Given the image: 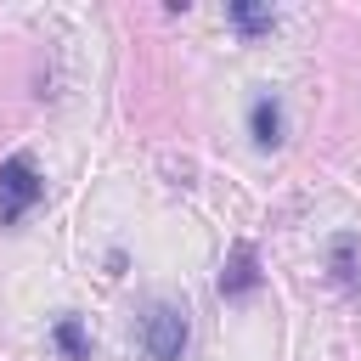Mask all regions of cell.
I'll use <instances>...</instances> for the list:
<instances>
[{"instance_id": "2", "label": "cell", "mask_w": 361, "mask_h": 361, "mask_svg": "<svg viewBox=\"0 0 361 361\" xmlns=\"http://www.w3.org/2000/svg\"><path fill=\"white\" fill-rule=\"evenodd\" d=\"M39 192H45V180H39L34 158H28V152H11V158L0 164V226H17V220L39 203Z\"/></svg>"}, {"instance_id": "5", "label": "cell", "mask_w": 361, "mask_h": 361, "mask_svg": "<svg viewBox=\"0 0 361 361\" xmlns=\"http://www.w3.org/2000/svg\"><path fill=\"white\" fill-rule=\"evenodd\" d=\"M51 338H56V350H62L68 361H90V338H85V327H79V316H56V327H51Z\"/></svg>"}, {"instance_id": "4", "label": "cell", "mask_w": 361, "mask_h": 361, "mask_svg": "<svg viewBox=\"0 0 361 361\" xmlns=\"http://www.w3.org/2000/svg\"><path fill=\"white\" fill-rule=\"evenodd\" d=\"M248 130H254L259 147H276V141H282V102H276V96H259V102L248 107Z\"/></svg>"}, {"instance_id": "1", "label": "cell", "mask_w": 361, "mask_h": 361, "mask_svg": "<svg viewBox=\"0 0 361 361\" xmlns=\"http://www.w3.org/2000/svg\"><path fill=\"white\" fill-rule=\"evenodd\" d=\"M186 338H192V322H186V310L180 305H147V316H141V350L152 355V361H180L186 355Z\"/></svg>"}, {"instance_id": "7", "label": "cell", "mask_w": 361, "mask_h": 361, "mask_svg": "<svg viewBox=\"0 0 361 361\" xmlns=\"http://www.w3.org/2000/svg\"><path fill=\"white\" fill-rule=\"evenodd\" d=\"M231 23H237V28H243V34L254 39V34H271V23H276V17H271L265 6H248V0H231Z\"/></svg>"}, {"instance_id": "3", "label": "cell", "mask_w": 361, "mask_h": 361, "mask_svg": "<svg viewBox=\"0 0 361 361\" xmlns=\"http://www.w3.org/2000/svg\"><path fill=\"white\" fill-rule=\"evenodd\" d=\"M259 282V254L248 248V243H237V254H231V265L220 271V293L226 299H237V293H248Z\"/></svg>"}, {"instance_id": "6", "label": "cell", "mask_w": 361, "mask_h": 361, "mask_svg": "<svg viewBox=\"0 0 361 361\" xmlns=\"http://www.w3.org/2000/svg\"><path fill=\"white\" fill-rule=\"evenodd\" d=\"M333 271H338V282H344V288H355V293H361V259H355V237H338V243H333Z\"/></svg>"}]
</instances>
